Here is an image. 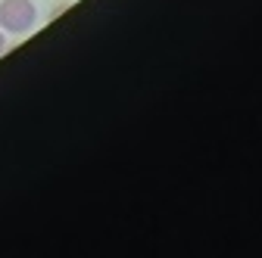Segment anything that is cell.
Returning <instances> with one entry per match:
<instances>
[{
  "instance_id": "6da1fadb",
  "label": "cell",
  "mask_w": 262,
  "mask_h": 258,
  "mask_svg": "<svg viewBox=\"0 0 262 258\" xmlns=\"http://www.w3.org/2000/svg\"><path fill=\"white\" fill-rule=\"evenodd\" d=\"M38 25L35 0H0V28L7 35H28Z\"/></svg>"
},
{
  "instance_id": "7a4b0ae2",
  "label": "cell",
  "mask_w": 262,
  "mask_h": 258,
  "mask_svg": "<svg viewBox=\"0 0 262 258\" xmlns=\"http://www.w3.org/2000/svg\"><path fill=\"white\" fill-rule=\"evenodd\" d=\"M4 50H7V31L0 28V56H4Z\"/></svg>"
}]
</instances>
